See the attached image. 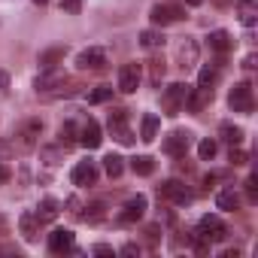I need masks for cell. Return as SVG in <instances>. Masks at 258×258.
Instances as JSON below:
<instances>
[{"mask_svg": "<svg viewBox=\"0 0 258 258\" xmlns=\"http://www.w3.org/2000/svg\"><path fill=\"white\" fill-rule=\"evenodd\" d=\"M188 146H191V134H188V131H173V134H167L164 143H161L164 155H170V158H182V155L188 152Z\"/></svg>", "mask_w": 258, "mask_h": 258, "instance_id": "obj_6", "label": "cell"}, {"mask_svg": "<svg viewBox=\"0 0 258 258\" xmlns=\"http://www.w3.org/2000/svg\"><path fill=\"white\" fill-rule=\"evenodd\" d=\"M158 127H161V118L158 115H143V124H140V140L143 143H152L155 137H158Z\"/></svg>", "mask_w": 258, "mask_h": 258, "instance_id": "obj_20", "label": "cell"}, {"mask_svg": "<svg viewBox=\"0 0 258 258\" xmlns=\"http://www.w3.org/2000/svg\"><path fill=\"white\" fill-rule=\"evenodd\" d=\"M94 255H112V246H103V243H97V246H94Z\"/></svg>", "mask_w": 258, "mask_h": 258, "instance_id": "obj_41", "label": "cell"}, {"mask_svg": "<svg viewBox=\"0 0 258 258\" xmlns=\"http://www.w3.org/2000/svg\"><path fill=\"white\" fill-rule=\"evenodd\" d=\"M255 182H258V176L252 173V176L246 179V191H249V201H255V191H258V185H255Z\"/></svg>", "mask_w": 258, "mask_h": 258, "instance_id": "obj_38", "label": "cell"}, {"mask_svg": "<svg viewBox=\"0 0 258 258\" xmlns=\"http://www.w3.org/2000/svg\"><path fill=\"white\" fill-rule=\"evenodd\" d=\"M112 137H115L118 143H131V140H134V134L127 131V127H118V131H112Z\"/></svg>", "mask_w": 258, "mask_h": 258, "instance_id": "obj_37", "label": "cell"}, {"mask_svg": "<svg viewBox=\"0 0 258 258\" xmlns=\"http://www.w3.org/2000/svg\"><path fill=\"white\" fill-rule=\"evenodd\" d=\"M185 4H188V7H201V4H204V0H185Z\"/></svg>", "mask_w": 258, "mask_h": 258, "instance_id": "obj_44", "label": "cell"}, {"mask_svg": "<svg viewBox=\"0 0 258 258\" xmlns=\"http://www.w3.org/2000/svg\"><path fill=\"white\" fill-rule=\"evenodd\" d=\"M70 179H73V185H94L97 182V167H94V161H79L76 167H73V173H70Z\"/></svg>", "mask_w": 258, "mask_h": 258, "instance_id": "obj_15", "label": "cell"}, {"mask_svg": "<svg viewBox=\"0 0 258 258\" xmlns=\"http://www.w3.org/2000/svg\"><path fill=\"white\" fill-rule=\"evenodd\" d=\"M124 121H127V112L124 109H112L106 124H109V131H118V127H124Z\"/></svg>", "mask_w": 258, "mask_h": 258, "instance_id": "obj_33", "label": "cell"}, {"mask_svg": "<svg viewBox=\"0 0 258 258\" xmlns=\"http://www.w3.org/2000/svg\"><path fill=\"white\" fill-rule=\"evenodd\" d=\"M61 82H67V76H64L61 70L49 67V70H43V73L34 79V88H37V94H49V91H52V88H58Z\"/></svg>", "mask_w": 258, "mask_h": 258, "instance_id": "obj_9", "label": "cell"}, {"mask_svg": "<svg viewBox=\"0 0 258 258\" xmlns=\"http://www.w3.org/2000/svg\"><path fill=\"white\" fill-rule=\"evenodd\" d=\"M207 46H210V52H216V55H228L231 52V46H234V40H231V34L228 31H213L210 37H207Z\"/></svg>", "mask_w": 258, "mask_h": 258, "instance_id": "obj_16", "label": "cell"}, {"mask_svg": "<svg viewBox=\"0 0 258 258\" xmlns=\"http://www.w3.org/2000/svg\"><path fill=\"white\" fill-rule=\"evenodd\" d=\"M140 67L137 64H124L121 70H118V91H124V94H134L137 91V85H140Z\"/></svg>", "mask_w": 258, "mask_h": 258, "instance_id": "obj_10", "label": "cell"}, {"mask_svg": "<svg viewBox=\"0 0 258 258\" xmlns=\"http://www.w3.org/2000/svg\"><path fill=\"white\" fill-rule=\"evenodd\" d=\"M158 195H161L164 201L176 204V207L191 204V191H188V185H182L179 179H167V182H161V185H158Z\"/></svg>", "mask_w": 258, "mask_h": 258, "instance_id": "obj_5", "label": "cell"}, {"mask_svg": "<svg viewBox=\"0 0 258 258\" xmlns=\"http://www.w3.org/2000/svg\"><path fill=\"white\" fill-rule=\"evenodd\" d=\"M79 143H82L85 149H97V146L103 143V131H100V124H97L94 118H88V121L79 127Z\"/></svg>", "mask_w": 258, "mask_h": 258, "instance_id": "obj_11", "label": "cell"}, {"mask_svg": "<svg viewBox=\"0 0 258 258\" xmlns=\"http://www.w3.org/2000/svg\"><path fill=\"white\" fill-rule=\"evenodd\" d=\"M216 152H219V143H216V140H201V143H198V155H201V161H213Z\"/></svg>", "mask_w": 258, "mask_h": 258, "instance_id": "obj_30", "label": "cell"}, {"mask_svg": "<svg viewBox=\"0 0 258 258\" xmlns=\"http://www.w3.org/2000/svg\"><path fill=\"white\" fill-rule=\"evenodd\" d=\"M34 4H40V7H46V4H49V0H34Z\"/></svg>", "mask_w": 258, "mask_h": 258, "instance_id": "obj_45", "label": "cell"}, {"mask_svg": "<svg viewBox=\"0 0 258 258\" xmlns=\"http://www.w3.org/2000/svg\"><path fill=\"white\" fill-rule=\"evenodd\" d=\"M149 19H152V25L164 28V25H170V22H179V19H182V10H179V7H167V4H155L152 13H149Z\"/></svg>", "mask_w": 258, "mask_h": 258, "instance_id": "obj_12", "label": "cell"}, {"mask_svg": "<svg viewBox=\"0 0 258 258\" xmlns=\"http://www.w3.org/2000/svg\"><path fill=\"white\" fill-rule=\"evenodd\" d=\"M10 85V76H7V70H0V88H7Z\"/></svg>", "mask_w": 258, "mask_h": 258, "instance_id": "obj_42", "label": "cell"}, {"mask_svg": "<svg viewBox=\"0 0 258 258\" xmlns=\"http://www.w3.org/2000/svg\"><path fill=\"white\" fill-rule=\"evenodd\" d=\"M40 225H43V222H40V219H37V213H31V210H28V213H22V219H19L22 237H25L28 243H34V240H37V234H40Z\"/></svg>", "mask_w": 258, "mask_h": 258, "instance_id": "obj_17", "label": "cell"}, {"mask_svg": "<svg viewBox=\"0 0 258 258\" xmlns=\"http://www.w3.org/2000/svg\"><path fill=\"white\" fill-rule=\"evenodd\" d=\"M106 100H112V88H109V85H97V88L88 94V103H106Z\"/></svg>", "mask_w": 258, "mask_h": 258, "instance_id": "obj_31", "label": "cell"}, {"mask_svg": "<svg viewBox=\"0 0 258 258\" xmlns=\"http://www.w3.org/2000/svg\"><path fill=\"white\" fill-rule=\"evenodd\" d=\"M103 170L115 179V176H121V170H124V158L121 155H106L103 158Z\"/></svg>", "mask_w": 258, "mask_h": 258, "instance_id": "obj_28", "label": "cell"}, {"mask_svg": "<svg viewBox=\"0 0 258 258\" xmlns=\"http://www.w3.org/2000/svg\"><path fill=\"white\" fill-rule=\"evenodd\" d=\"M61 10H64L67 16H79V10H82V0H61Z\"/></svg>", "mask_w": 258, "mask_h": 258, "instance_id": "obj_34", "label": "cell"}, {"mask_svg": "<svg viewBox=\"0 0 258 258\" xmlns=\"http://www.w3.org/2000/svg\"><path fill=\"white\" fill-rule=\"evenodd\" d=\"M40 134H43V118H25L16 131H13V149H19V152L37 149Z\"/></svg>", "mask_w": 258, "mask_h": 258, "instance_id": "obj_1", "label": "cell"}, {"mask_svg": "<svg viewBox=\"0 0 258 258\" xmlns=\"http://www.w3.org/2000/svg\"><path fill=\"white\" fill-rule=\"evenodd\" d=\"M228 106H231L234 112H252V106H255L252 85H249V82H237V85L231 88V94H228Z\"/></svg>", "mask_w": 258, "mask_h": 258, "instance_id": "obj_4", "label": "cell"}, {"mask_svg": "<svg viewBox=\"0 0 258 258\" xmlns=\"http://www.w3.org/2000/svg\"><path fill=\"white\" fill-rule=\"evenodd\" d=\"M91 213H82V219H88V222H100L103 219V207L100 204H94V207H88Z\"/></svg>", "mask_w": 258, "mask_h": 258, "instance_id": "obj_36", "label": "cell"}, {"mask_svg": "<svg viewBox=\"0 0 258 258\" xmlns=\"http://www.w3.org/2000/svg\"><path fill=\"white\" fill-rule=\"evenodd\" d=\"M4 225H7V222H4V219H0V231H4Z\"/></svg>", "mask_w": 258, "mask_h": 258, "instance_id": "obj_46", "label": "cell"}, {"mask_svg": "<svg viewBox=\"0 0 258 258\" xmlns=\"http://www.w3.org/2000/svg\"><path fill=\"white\" fill-rule=\"evenodd\" d=\"M213 97V91H204V88H188V94H185V106L182 109H188V112H201L204 109V103Z\"/></svg>", "mask_w": 258, "mask_h": 258, "instance_id": "obj_18", "label": "cell"}, {"mask_svg": "<svg viewBox=\"0 0 258 258\" xmlns=\"http://www.w3.org/2000/svg\"><path fill=\"white\" fill-rule=\"evenodd\" d=\"M216 207H219V210H225V213H234V210H240V195H237L234 188H225V191H219Z\"/></svg>", "mask_w": 258, "mask_h": 258, "instance_id": "obj_21", "label": "cell"}, {"mask_svg": "<svg viewBox=\"0 0 258 258\" xmlns=\"http://www.w3.org/2000/svg\"><path fill=\"white\" fill-rule=\"evenodd\" d=\"M43 158H46V164H58L55 158H58V149H43Z\"/></svg>", "mask_w": 258, "mask_h": 258, "instance_id": "obj_39", "label": "cell"}, {"mask_svg": "<svg viewBox=\"0 0 258 258\" xmlns=\"http://www.w3.org/2000/svg\"><path fill=\"white\" fill-rule=\"evenodd\" d=\"M140 43H143V49H158V46H164V34L161 31H143Z\"/></svg>", "mask_w": 258, "mask_h": 258, "instance_id": "obj_29", "label": "cell"}, {"mask_svg": "<svg viewBox=\"0 0 258 258\" xmlns=\"http://www.w3.org/2000/svg\"><path fill=\"white\" fill-rule=\"evenodd\" d=\"M149 79H152V85H158L164 79V61H158V58L149 61Z\"/></svg>", "mask_w": 258, "mask_h": 258, "instance_id": "obj_32", "label": "cell"}, {"mask_svg": "<svg viewBox=\"0 0 258 258\" xmlns=\"http://www.w3.org/2000/svg\"><path fill=\"white\" fill-rule=\"evenodd\" d=\"M143 213H146V198L137 195V198H131V201L124 204V210L118 213V222H121V225H131V222L143 219Z\"/></svg>", "mask_w": 258, "mask_h": 258, "instance_id": "obj_14", "label": "cell"}, {"mask_svg": "<svg viewBox=\"0 0 258 258\" xmlns=\"http://www.w3.org/2000/svg\"><path fill=\"white\" fill-rule=\"evenodd\" d=\"M219 82V67L216 64H207V67H201V76H198V88H204V91H213V85Z\"/></svg>", "mask_w": 258, "mask_h": 258, "instance_id": "obj_23", "label": "cell"}, {"mask_svg": "<svg viewBox=\"0 0 258 258\" xmlns=\"http://www.w3.org/2000/svg\"><path fill=\"white\" fill-rule=\"evenodd\" d=\"M7 176H10V173H7V167L0 164V182H7Z\"/></svg>", "mask_w": 258, "mask_h": 258, "instance_id": "obj_43", "label": "cell"}, {"mask_svg": "<svg viewBox=\"0 0 258 258\" xmlns=\"http://www.w3.org/2000/svg\"><path fill=\"white\" fill-rule=\"evenodd\" d=\"M121 255H140V246L137 243H127V246H121Z\"/></svg>", "mask_w": 258, "mask_h": 258, "instance_id": "obj_40", "label": "cell"}, {"mask_svg": "<svg viewBox=\"0 0 258 258\" xmlns=\"http://www.w3.org/2000/svg\"><path fill=\"white\" fill-rule=\"evenodd\" d=\"M49 249H52L55 255H61V252H73V249H76V234L67 231V228H55V231L49 234Z\"/></svg>", "mask_w": 258, "mask_h": 258, "instance_id": "obj_8", "label": "cell"}, {"mask_svg": "<svg viewBox=\"0 0 258 258\" xmlns=\"http://www.w3.org/2000/svg\"><path fill=\"white\" fill-rule=\"evenodd\" d=\"M228 158H231V164H234V167L246 164V152H243L240 146H231V155H228Z\"/></svg>", "mask_w": 258, "mask_h": 258, "instance_id": "obj_35", "label": "cell"}, {"mask_svg": "<svg viewBox=\"0 0 258 258\" xmlns=\"http://www.w3.org/2000/svg\"><path fill=\"white\" fill-rule=\"evenodd\" d=\"M237 10H240V22H243L246 28H252V25H255V19H258V7H255V0H237Z\"/></svg>", "mask_w": 258, "mask_h": 258, "instance_id": "obj_25", "label": "cell"}, {"mask_svg": "<svg viewBox=\"0 0 258 258\" xmlns=\"http://www.w3.org/2000/svg\"><path fill=\"white\" fill-rule=\"evenodd\" d=\"M76 64H79V70H103V64H106V52L97 49V46H91V49L79 52Z\"/></svg>", "mask_w": 258, "mask_h": 258, "instance_id": "obj_13", "label": "cell"}, {"mask_svg": "<svg viewBox=\"0 0 258 258\" xmlns=\"http://www.w3.org/2000/svg\"><path fill=\"white\" fill-rule=\"evenodd\" d=\"M58 137H61V146L64 149L73 146V143H79V127H76V121H64L61 131H58Z\"/></svg>", "mask_w": 258, "mask_h": 258, "instance_id": "obj_26", "label": "cell"}, {"mask_svg": "<svg viewBox=\"0 0 258 258\" xmlns=\"http://www.w3.org/2000/svg\"><path fill=\"white\" fill-rule=\"evenodd\" d=\"M64 55H67V49H64V46H52V49H46V52H40V58H37V64H40L43 70H49V67H58V64L64 61Z\"/></svg>", "mask_w": 258, "mask_h": 258, "instance_id": "obj_19", "label": "cell"}, {"mask_svg": "<svg viewBox=\"0 0 258 258\" xmlns=\"http://www.w3.org/2000/svg\"><path fill=\"white\" fill-rule=\"evenodd\" d=\"M228 237V228L219 216H204L198 222V240H207V243H219Z\"/></svg>", "mask_w": 258, "mask_h": 258, "instance_id": "obj_3", "label": "cell"}, {"mask_svg": "<svg viewBox=\"0 0 258 258\" xmlns=\"http://www.w3.org/2000/svg\"><path fill=\"white\" fill-rule=\"evenodd\" d=\"M198 43L195 40H188V37H182L179 43H176V64L182 67V70H191L195 64H198Z\"/></svg>", "mask_w": 258, "mask_h": 258, "instance_id": "obj_7", "label": "cell"}, {"mask_svg": "<svg viewBox=\"0 0 258 258\" xmlns=\"http://www.w3.org/2000/svg\"><path fill=\"white\" fill-rule=\"evenodd\" d=\"M58 207H61V204H58L55 198H43V201H40V207H37V219H40V222H52V219L61 213Z\"/></svg>", "mask_w": 258, "mask_h": 258, "instance_id": "obj_24", "label": "cell"}, {"mask_svg": "<svg viewBox=\"0 0 258 258\" xmlns=\"http://www.w3.org/2000/svg\"><path fill=\"white\" fill-rule=\"evenodd\" d=\"M188 88H191V85H185V82H173V85H167V88H164V94H161V109H164L167 115L182 112Z\"/></svg>", "mask_w": 258, "mask_h": 258, "instance_id": "obj_2", "label": "cell"}, {"mask_svg": "<svg viewBox=\"0 0 258 258\" xmlns=\"http://www.w3.org/2000/svg\"><path fill=\"white\" fill-rule=\"evenodd\" d=\"M131 167H134L137 176H152V173H155V161H152L149 155H137V158H131Z\"/></svg>", "mask_w": 258, "mask_h": 258, "instance_id": "obj_27", "label": "cell"}, {"mask_svg": "<svg viewBox=\"0 0 258 258\" xmlns=\"http://www.w3.org/2000/svg\"><path fill=\"white\" fill-rule=\"evenodd\" d=\"M219 134H222V140L228 143V146H240L243 143V127H237V124H231V121H225L222 127H219Z\"/></svg>", "mask_w": 258, "mask_h": 258, "instance_id": "obj_22", "label": "cell"}]
</instances>
